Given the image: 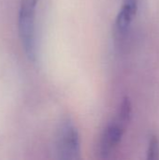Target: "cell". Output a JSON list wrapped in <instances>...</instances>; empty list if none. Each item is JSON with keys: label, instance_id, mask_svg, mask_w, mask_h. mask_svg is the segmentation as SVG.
Masks as SVG:
<instances>
[{"label": "cell", "instance_id": "cell-3", "mask_svg": "<svg viewBox=\"0 0 159 160\" xmlns=\"http://www.w3.org/2000/svg\"><path fill=\"white\" fill-rule=\"evenodd\" d=\"M127 124L128 121L118 115V117L105 128L99 143V153L103 158H107L120 143Z\"/></svg>", "mask_w": 159, "mask_h": 160}, {"label": "cell", "instance_id": "cell-4", "mask_svg": "<svg viewBox=\"0 0 159 160\" xmlns=\"http://www.w3.org/2000/svg\"><path fill=\"white\" fill-rule=\"evenodd\" d=\"M138 8V0H123L122 8L116 17L114 33L117 38H122L127 31Z\"/></svg>", "mask_w": 159, "mask_h": 160}, {"label": "cell", "instance_id": "cell-5", "mask_svg": "<svg viewBox=\"0 0 159 160\" xmlns=\"http://www.w3.org/2000/svg\"><path fill=\"white\" fill-rule=\"evenodd\" d=\"M147 158L150 160L159 159V140L156 136H153L150 140Z\"/></svg>", "mask_w": 159, "mask_h": 160}, {"label": "cell", "instance_id": "cell-1", "mask_svg": "<svg viewBox=\"0 0 159 160\" xmlns=\"http://www.w3.org/2000/svg\"><path fill=\"white\" fill-rule=\"evenodd\" d=\"M39 0H21L18 16L19 37L22 49L31 62L37 60L36 16Z\"/></svg>", "mask_w": 159, "mask_h": 160}, {"label": "cell", "instance_id": "cell-2", "mask_svg": "<svg viewBox=\"0 0 159 160\" xmlns=\"http://www.w3.org/2000/svg\"><path fill=\"white\" fill-rule=\"evenodd\" d=\"M56 152L58 158L63 160H77L81 158L80 134L74 123L64 119L57 129Z\"/></svg>", "mask_w": 159, "mask_h": 160}]
</instances>
